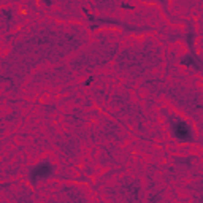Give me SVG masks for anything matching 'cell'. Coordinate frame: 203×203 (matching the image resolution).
<instances>
[{"instance_id": "cell-1", "label": "cell", "mask_w": 203, "mask_h": 203, "mask_svg": "<svg viewBox=\"0 0 203 203\" xmlns=\"http://www.w3.org/2000/svg\"><path fill=\"white\" fill-rule=\"evenodd\" d=\"M170 132L173 135V138L179 143H187V141H192L194 138V133H192V127L189 122L182 119H173L170 124Z\"/></svg>"}, {"instance_id": "cell-2", "label": "cell", "mask_w": 203, "mask_h": 203, "mask_svg": "<svg viewBox=\"0 0 203 203\" xmlns=\"http://www.w3.org/2000/svg\"><path fill=\"white\" fill-rule=\"evenodd\" d=\"M52 173H54V165L51 164L49 160L40 162L38 165H35V167L29 171V181H30L32 186H35L37 182H38V179H48Z\"/></svg>"}, {"instance_id": "cell-3", "label": "cell", "mask_w": 203, "mask_h": 203, "mask_svg": "<svg viewBox=\"0 0 203 203\" xmlns=\"http://www.w3.org/2000/svg\"><path fill=\"white\" fill-rule=\"evenodd\" d=\"M181 64L182 65H195V60H194V57H192L191 54H187V56H184L181 59Z\"/></svg>"}, {"instance_id": "cell-4", "label": "cell", "mask_w": 203, "mask_h": 203, "mask_svg": "<svg viewBox=\"0 0 203 203\" xmlns=\"http://www.w3.org/2000/svg\"><path fill=\"white\" fill-rule=\"evenodd\" d=\"M2 14H3V18H5L6 19V21H11V19H13V14H11V11H8V10H5V11H3L2 13Z\"/></svg>"}, {"instance_id": "cell-5", "label": "cell", "mask_w": 203, "mask_h": 203, "mask_svg": "<svg viewBox=\"0 0 203 203\" xmlns=\"http://www.w3.org/2000/svg\"><path fill=\"white\" fill-rule=\"evenodd\" d=\"M92 83H94V76H89V78H87V79L83 83V87H89Z\"/></svg>"}, {"instance_id": "cell-6", "label": "cell", "mask_w": 203, "mask_h": 203, "mask_svg": "<svg viewBox=\"0 0 203 203\" xmlns=\"http://www.w3.org/2000/svg\"><path fill=\"white\" fill-rule=\"evenodd\" d=\"M121 6H122L124 10H133V5H130V3H126V2L121 3Z\"/></svg>"}]
</instances>
